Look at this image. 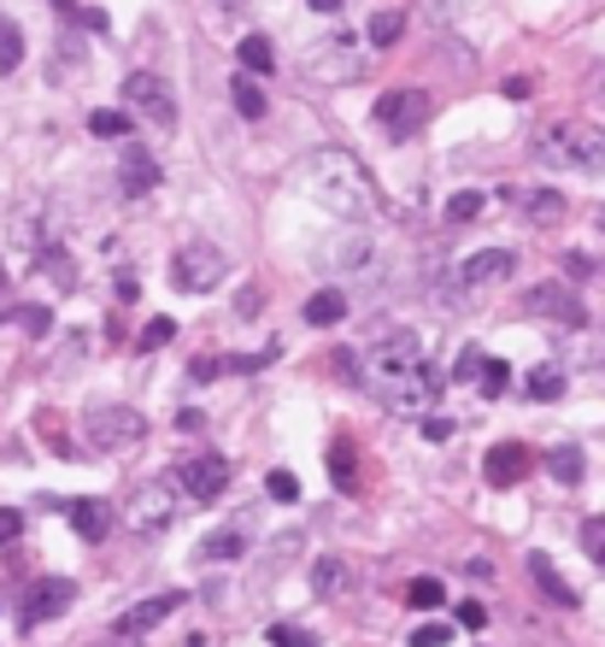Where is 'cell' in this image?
Here are the masks:
<instances>
[{
	"label": "cell",
	"mask_w": 605,
	"mask_h": 647,
	"mask_svg": "<svg viewBox=\"0 0 605 647\" xmlns=\"http://www.w3.org/2000/svg\"><path fill=\"white\" fill-rule=\"evenodd\" d=\"M453 641V624H418L411 629V647H447Z\"/></svg>",
	"instance_id": "37"
},
{
	"label": "cell",
	"mask_w": 605,
	"mask_h": 647,
	"mask_svg": "<svg viewBox=\"0 0 605 647\" xmlns=\"http://www.w3.org/2000/svg\"><path fill=\"white\" fill-rule=\"evenodd\" d=\"M341 318H348V295H341V288H318V295L306 300V324H318V330H330Z\"/></svg>",
	"instance_id": "22"
},
{
	"label": "cell",
	"mask_w": 605,
	"mask_h": 647,
	"mask_svg": "<svg viewBox=\"0 0 605 647\" xmlns=\"http://www.w3.org/2000/svg\"><path fill=\"white\" fill-rule=\"evenodd\" d=\"M54 7L65 12V19H77V7H72V0H54Z\"/></svg>",
	"instance_id": "47"
},
{
	"label": "cell",
	"mask_w": 605,
	"mask_h": 647,
	"mask_svg": "<svg viewBox=\"0 0 605 647\" xmlns=\"http://www.w3.org/2000/svg\"><path fill=\"white\" fill-rule=\"evenodd\" d=\"M547 471H552V483H564V489H576L582 483V471H587V459L576 441H559V448L547 453Z\"/></svg>",
	"instance_id": "21"
},
{
	"label": "cell",
	"mask_w": 605,
	"mask_h": 647,
	"mask_svg": "<svg viewBox=\"0 0 605 647\" xmlns=\"http://www.w3.org/2000/svg\"><path fill=\"white\" fill-rule=\"evenodd\" d=\"M365 383L394 413H429L441 395V377H436V365L424 360L418 336H388V342L365 348Z\"/></svg>",
	"instance_id": "1"
},
{
	"label": "cell",
	"mask_w": 605,
	"mask_h": 647,
	"mask_svg": "<svg viewBox=\"0 0 605 647\" xmlns=\"http://www.w3.org/2000/svg\"><path fill=\"white\" fill-rule=\"evenodd\" d=\"M230 95H235V112H241V118H265V89H258L248 72L230 83Z\"/></svg>",
	"instance_id": "26"
},
{
	"label": "cell",
	"mask_w": 605,
	"mask_h": 647,
	"mask_svg": "<svg viewBox=\"0 0 605 647\" xmlns=\"http://www.w3.org/2000/svg\"><path fill=\"white\" fill-rule=\"evenodd\" d=\"M476 212H482V195L476 189H459L453 200H447V218H453V224H471Z\"/></svg>",
	"instance_id": "33"
},
{
	"label": "cell",
	"mask_w": 605,
	"mask_h": 647,
	"mask_svg": "<svg viewBox=\"0 0 605 647\" xmlns=\"http://www.w3.org/2000/svg\"><path fill=\"white\" fill-rule=\"evenodd\" d=\"M400 36H406V12H400V7H383V12L371 19V42H376V47H394Z\"/></svg>",
	"instance_id": "25"
},
{
	"label": "cell",
	"mask_w": 605,
	"mask_h": 647,
	"mask_svg": "<svg viewBox=\"0 0 605 647\" xmlns=\"http://www.w3.org/2000/svg\"><path fill=\"white\" fill-rule=\"evenodd\" d=\"M300 183L312 189V200L336 218H371L376 212V189L365 177V165L341 147H318L312 160L300 165Z\"/></svg>",
	"instance_id": "2"
},
{
	"label": "cell",
	"mask_w": 605,
	"mask_h": 647,
	"mask_svg": "<svg viewBox=\"0 0 605 647\" xmlns=\"http://www.w3.org/2000/svg\"><path fill=\"white\" fill-rule=\"evenodd\" d=\"M524 471H529V448H524V441H499V448H488V459H482V476H488L494 489L524 483Z\"/></svg>",
	"instance_id": "15"
},
{
	"label": "cell",
	"mask_w": 605,
	"mask_h": 647,
	"mask_svg": "<svg viewBox=\"0 0 605 647\" xmlns=\"http://www.w3.org/2000/svg\"><path fill=\"white\" fill-rule=\"evenodd\" d=\"M24 530V513H12V506H0V548H12Z\"/></svg>",
	"instance_id": "41"
},
{
	"label": "cell",
	"mask_w": 605,
	"mask_h": 647,
	"mask_svg": "<svg viewBox=\"0 0 605 647\" xmlns=\"http://www.w3.org/2000/svg\"><path fill=\"white\" fill-rule=\"evenodd\" d=\"M89 130L95 135H130V112H95Z\"/></svg>",
	"instance_id": "39"
},
{
	"label": "cell",
	"mask_w": 605,
	"mask_h": 647,
	"mask_svg": "<svg viewBox=\"0 0 605 647\" xmlns=\"http://www.w3.org/2000/svg\"><path fill=\"white\" fill-rule=\"evenodd\" d=\"M429 112H436V100H429L424 89H388L383 100H376V124H383L394 142H406L411 130H424Z\"/></svg>",
	"instance_id": "8"
},
{
	"label": "cell",
	"mask_w": 605,
	"mask_h": 647,
	"mask_svg": "<svg viewBox=\"0 0 605 647\" xmlns=\"http://www.w3.org/2000/svg\"><path fill=\"white\" fill-rule=\"evenodd\" d=\"M476 371H482V353H476V348L459 353V377H476Z\"/></svg>",
	"instance_id": "45"
},
{
	"label": "cell",
	"mask_w": 605,
	"mask_h": 647,
	"mask_svg": "<svg viewBox=\"0 0 605 647\" xmlns=\"http://www.w3.org/2000/svg\"><path fill=\"white\" fill-rule=\"evenodd\" d=\"M235 59H241V72H248V77H271L276 72V47H271V36H258V30L235 42Z\"/></svg>",
	"instance_id": "20"
},
{
	"label": "cell",
	"mask_w": 605,
	"mask_h": 647,
	"mask_svg": "<svg viewBox=\"0 0 605 647\" xmlns=\"http://www.w3.org/2000/svg\"><path fill=\"white\" fill-rule=\"evenodd\" d=\"M424 436L429 441H447V436H453V424H447V418H424Z\"/></svg>",
	"instance_id": "44"
},
{
	"label": "cell",
	"mask_w": 605,
	"mask_h": 647,
	"mask_svg": "<svg viewBox=\"0 0 605 647\" xmlns=\"http://www.w3.org/2000/svg\"><path fill=\"white\" fill-rule=\"evenodd\" d=\"M0 288H7V265H0Z\"/></svg>",
	"instance_id": "49"
},
{
	"label": "cell",
	"mask_w": 605,
	"mask_h": 647,
	"mask_svg": "<svg viewBox=\"0 0 605 647\" xmlns=\"http://www.w3.org/2000/svg\"><path fill=\"white\" fill-rule=\"evenodd\" d=\"M594 89H600V100H605V65H600V72H594Z\"/></svg>",
	"instance_id": "48"
},
{
	"label": "cell",
	"mask_w": 605,
	"mask_h": 647,
	"mask_svg": "<svg viewBox=\"0 0 605 647\" xmlns=\"http://www.w3.org/2000/svg\"><path fill=\"white\" fill-rule=\"evenodd\" d=\"M312 12H341V0H312Z\"/></svg>",
	"instance_id": "46"
},
{
	"label": "cell",
	"mask_w": 605,
	"mask_h": 647,
	"mask_svg": "<svg viewBox=\"0 0 605 647\" xmlns=\"http://www.w3.org/2000/svg\"><path fill=\"white\" fill-rule=\"evenodd\" d=\"M118 100L130 107V118H147L153 130L177 124V89H170L160 72H130L124 83H118Z\"/></svg>",
	"instance_id": "5"
},
{
	"label": "cell",
	"mask_w": 605,
	"mask_h": 647,
	"mask_svg": "<svg viewBox=\"0 0 605 647\" xmlns=\"http://www.w3.org/2000/svg\"><path fill=\"white\" fill-rule=\"evenodd\" d=\"M177 612H183V594H153V601H135L124 618H118V636H142V629L177 618Z\"/></svg>",
	"instance_id": "16"
},
{
	"label": "cell",
	"mask_w": 605,
	"mask_h": 647,
	"mask_svg": "<svg viewBox=\"0 0 605 647\" xmlns=\"http://www.w3.org/2000/svg\"><path fill=\"white\" fill-rule=\"evenodd\" d=\"M271 641L276 647H312L318 636H312V629H294V624H271Z\"/></svg>",
	"instance_id": "40"
},
{
	"label": "cell",
	"mask_w": 605,
	"mask_h": 647,
	"mask_svg": "<svg viewBox=\"0 0 605 647\" xmlns=\"http://www.w3.org/2000/svg\"><path fill=\"white\" fill-rule=\"evenodd\" d=\"M535 160L552 172H576V177H605V130L594 118H559L535 135Z\"/></svg>",
	"instance_id": "3"
},
{
	"label": "cell",
	"mask_w": 605,
	"mask_h": 647,
	"mask_svg": "<svg viewBox=\"0 0 605 647\" xmlns=\"http://www.w3.org/2000/svg\"><path fill=\"white\" fill-rule=\"evenodd\" d=\"M365 65H371L365 47H359L353 36H336V42H323L312 54V83H353Z\"/></svg>",
	"instance_id": "9"
},
{
	"label": "cell",
	"mask_w": 605,
	"mask_h": 647,
	"mask_svg": "<svg viewBox=\"0 0 605 647\" xmlns=\"http://www.w3.org/2000/svg\"><path fill=\"white\" fill-rule=\"evenodd\" d=\"M223 483H230V459H223V453H195L177 471V489H183L188 501H218Z\"/></svg>",
	"instance_id": "10"
},
{
	"label": "cell",
	"mask_w": 605,
	"mask_h": 647,
	"mask_svg": "<svg viewBox=\"0 0 605 647\" xmlns=\"http://www.w3.org/2000/svg\"><path fill=\"white\" fill-rule=\"evenodd\" d=\"M564 395V371L559 365H535L529 371V401H559Z\"/></svg>",
	"instance_id": "27"
},
{
	"label": "cell",
	"mask_w": 605,
	"mask_h": 647,
	"mask_svg": "<svg viewBox=\"0 0 605 647\" xmlns=\"http://www.w3.org/2000/svg\"><path fill=\"white\" fill-rule=\"evenodd\" d=\"M188 495L177 483H142L130 495V530L135 536H165L170 524H177V506H183Z\"/></svg>",
	"instance_id": "7"
},
{
	"label": "cell",
	"mask_w": 605,
	"mask_h": 647,
	"mask_svg": "<svg viewBox=\"0 0 605 647\" xmlns=\"http://www.w3.org/2000/svg\"><path fill=\"white\" fill-rule=\"evenodd\" d=\"M582 548H587V559L605 571V518H587V524H582Z\"/></svg>",
	"instance_id": "34"
},
{
	"label": "cell",
	"mask_w": 605,
	"mask_h": 647,
	"mask_svg": "<svg viewBox=\"0 0 605 647\" xmlns=\"http://www.w3.org/2000/svg\"><path fill=\"white\" fill-rule=\"evenodd\" d=\"M265 489H271L276 501H300V476H294V471H271Z\"/></svg>",
	"instance_id": "38"
},
{
	"label": "cell",
	"mask_w": 605,
	"mask_h": 647,
	"mask_svg": "<svg viewBox=\"0 0 605 647\" xmlns=\"http://www.w3.org/2000/svg\"><path fill=\"white\" fill-rule=\"evenodd\" d=\"M529 577H535V583H541V594H547L552 606H564V612L576 606V589L564 583V577H559V566H552L547 553H529Z\"/></svg>",
	"instance_id": "19"
},
{
	"label": "cell",
	"mask_w": 605,
	"mask_h": 647,
	"mask_svg": "<svg viewBox=\"0 0 605 647\" xmlns=\"http://www.w3.org/2000/svg\"><path fill=\"white\" fill-rule=\"evenodd\" d=\"M464 7H471V0H424V19L429 24H453Z\"/></svg>",
	"instance_id": "35"
},
{
	"label": "cell",
	"mask_w": 605,
	"mask_h": 647,
	"mask_svg": "<svg viewBox=\"0 0 605 647\" xmlns=\"http://www.w3.org/2000/svg\"><path fill=\"white\" fill-rule=\"evenodd\" d=\"M441 594H447V589H441V577H418V583L406 589V601L418 606V612H436V606H441Z\"/></svg>",
	"instance_id": "31"
},
{
	"label": "cell",
	"mask_w": 605,
	"mask_h": 647,
	"mask_svg": "<svg viewBox=\"0 0 605 647\" xmlns=\"http://www.w3.org/2000/svg\"><path fill=\"white\" fill-rule=\"evenodd\" d=\"M459 624H464V629H482V624H488V612H482L476 601H464V606H459Z\"/></svg>",
	"instance_id": "42"
},
{
	"label": "cell",
	"mask_w": 605,
	"mask_h": 647,
	"mask_svg": "<svg viewBox=\"0 0 605 647\" xmlns=\"http://www.w3.org/2000/svg\"><path fill=\"white\" fill-rule=\"evenodd\" d=\"M170 336H177V324H170V318H153L147 330H142V342H135V348H142V353H153V348H165Z\"/></svg>",
	"instance_id": "36"
},
{
	"label": "cell",
	"mask_w": 605,
	"mask_h": 647,
	"mask_svg": "<svg viewBox=\"0 0 605 647\" xmlns=\"http://www.w3.org/2000/svg\"><path fill=\"white\" fill-rule=\"evenodd\" d=\"M348 589V566H341L336 553H323L318 566H312V594H323V601H330V594H341Z\"/></svg>",
	"instance_id": "23"
},
{
	"label": "cell",
	"mask_w": 605,
	"mask_h": 647,
	"mask_svg": "<svg viewBox=\"0 0 605 647\" xmlns=\"http://www.w3.org/2000/svg\"><path fill=\"white\" fill-rule=\"evenodd\" d=\"M223 277H230V253L218 242H183L170 253V288L177 295H212Z\"/></svg>",
	"instance_id": "4"
},
{
	"label": "cell",
	"mask_w": 605,
	"mask_h": 647,
	"mask_svg": "<svg viewBox=\"0 0 605 647\" xmlns=\"http://www.w3.org/2000/svg\"><path fill=\"white\" fill-rule=\"evenodd\" d=\"M512 200H517V212H524L535 230H552L564 218V195L559 189H524V195H512Z\"/></svg>",
	"instance_id": "18"
},
{
	"label": "cell",
	"mask_w": 605,
	"mask_h": 647,
	"mask_svg": "<svg viewBox=\"0 0 605 647\" xmlns=\"http://www.w3.org/2000/svg\"><path fill=\"white\" fill-rule=\"evenodd\" d=\"M24 65V30L12 19H0V77H12Z\"/></svg>",
	"instance_id": "24"
},
{
	"label": "cell",
	"mask_w": 605,
	"mask_h": 647,
	"mask_svg": "<svg viewBox=\"0 0 605 647\" xmlns=\"http://www.w3.org/2000/svg\"><path fill=\"white\" fill-rule=\"evenodd\" d=\"M336 265L341 271H376V248L371 242H341L336 248Z\"/></svg>",
	"instance_id": "30"
},
{
	"label": "cell",
	"mask_w": 605,
	"mask_h": 647,
	"mask_svg": "<svg viewBox=\"0 0 605 647\" xmlns=\"http://www.w3.org/2000/svg\"><path fill=\"white\" fill-rule=\"evenodd\" d=\"M476 377H482V395H506V388H512V365H499V360H482V371H476Z\"/></svg>",
	"instance_id": "32"
},
{
	"label": "cell",
	"mask_w": 605,
	"mask_h": 647,
	"mask_svg": "<svg viewBox=\"0 0 605 647\" xmlns=\"http://www.w3.org/2000/svg\"><path fill=\"white\" fill-rule=\"evenodd\" d=\"M72 601H77V583H72V577H36V589L24 594V624H30V629H36V624H54Z\"/></svg>",
	"instance_id": "11"
},
{
	"label": "cell",
	"mask_w": 605,
	"mask_h": 647,
	"mask_svg": "<svg viewBox=\"0 0 605 647\" xmlns=\"http://www.w3.org/2000/svg\"><path fill=\"white\" fill-rule=\"evenodd\" d=\"M512 271H517V253L512 248H482V253H471V260L459 265V288L499 283V277H512Z\"/></svg>",
	"instance_id": "14"
},
{
	"label": "cell",
	"mask_w": 605,
	"mask_h": 647,
	"mask_svg": "<svg viewBox=\"0 0 605 647\" xmlns=\"http://www.w3.org/2000/svg\"><path fill=\"white\" fill-rule=\"evenodd\" d=\"M118 189H124L130 200H147L153 189H160V160H153L147 147H124V160H118Z\"/></svg>",
	"instance_id": "13"
},
{
	"label": "cell",
	"mask_w": 605,
	"mask_h": 647,
	"mask_svg": "<svg viewBox=\"0 0 605 647\" xmlns=\"http://www.w3.org/2000/svg\"><path fill=\"white\" fill-rule=\"evenodd\" d=\"M330 471H336V483L348 489V495H359V465H353V441H336V448H330Z\"/></svg>",
	"instance_id": "28"
},
{
	"label": "cell",
	"mask_w": 605,
	"mask_h": 647,
	"mask_svg": "<svg viewBox=\"0 0 605 647\" xmlns=\"http://www.w3.org/2000/svg\"><path fill=\"white\" fill-rule=\"evenodd\" d=\"M65 518H72V530L82 541H107L112 524H118V513H112L107 501H72V506H65Z\"/></svg>",
	"instance_id": "17"
},
{
	"label": "cell",
	"mask_w": 605,
	"mask_h": 647,
	"mask_svg": "<svg viewBox=\"0 0 605 647\" xmlns=\"http://www.w3.org/2000/svg\"><path fill=\"white\" fill-rule=\"evenodd\" d=\"M47 324H54V318H47V306H30V312H24V330H30V336H42Z\"/></svg>",
	"instance_id": "43"
},
{
	"label": "cell",
	"mask_w": 605,
	"mask_h": 647,
	"mask_svg": "<svg viewBox=\"0 0 605 647\" xmlns=\"http://www.w3.org/2000/svg\"><path fill=\"white\" fill-rule=\"evenodd\" d=\"M241 548H248V536H241V530H218V536L200 541V559H235Z\"/></svg>",
	"instance_id": "29"
},
{
	"label": "cell",
	"mask_w": 605,
	"mask_h": 647,
	"mask_svg": "<svg viewBox=\"0 0 605 647\" xmlns=\"http://www.w3.org/2000/svg\"><path fill=\"white\" fill-rule=\"evenodd\" d=\"M82 436H89V448H100V453H130V448H142L147 418L135 413V406H95V413L82 418Z\"/></svg>",
	"instance_id": "6"
},
{
	"label": "cell",
	"mask_w": 605,
	"mask_h": 647,
	"mask_svg": "<svg viewBox=\"0 0 605 647\" xmlns=\"http://www.w3.org/2000/svg\"><path fill=\"white\" fill-rule=\"evenodd\" d=\"M529 318H552V324H564V330H582L587 324V306L570 295V288H559V283H541V288H529Z\"/></svg>",
	"instance_id": "12"
}]
</instances>
